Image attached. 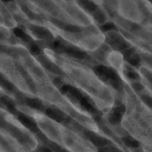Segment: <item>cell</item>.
I'll use <instances>...</instances> for the list:
<instances>
[{
  "label": "cell",
  "mask_w": 152,
  "mask_h": 152,
  "mask_svg": "<svg viewBox=\"0 0 152 152\" xmlns=\"http://www.w3.org/2000/svg\"><path fill=\"white\" fill-rule=\"evenodd\" d=\"M2 1H4V2H8L11 1V0H2Z\"/></svg>",
  "instance_id": "cell-1"
}]
</instances>
